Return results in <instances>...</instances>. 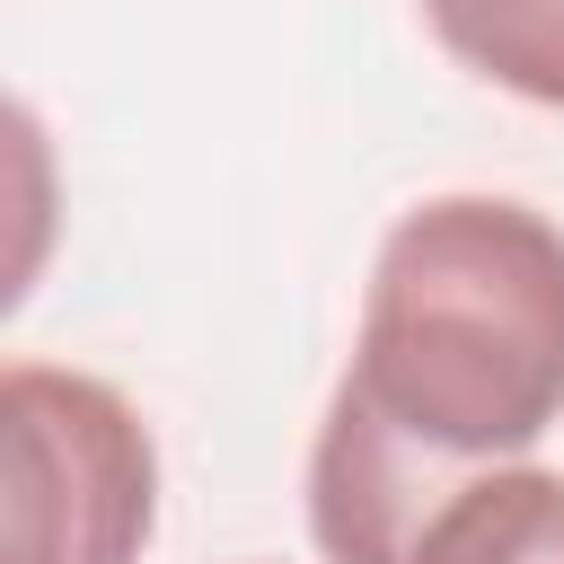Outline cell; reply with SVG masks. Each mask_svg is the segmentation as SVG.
Wrapping results in <instances>:
<instances>
[{
  "label": "cell",
  "mask_w": 564,
  "mask_h": 564,
  "mask_svg": "<svg viewBox=\"0 0 564 564\" xmlns=\"http://www.w3.org/2000/svg\"><path fill=\"white\" fill-rule=\"evenodd\" d=\"M564 423V229L511 194L414 203L370 264L352 370L308 449L326 564H405L423 511Z\"/></svg>",
  "instance_id": "6da1fadb"
},
{
  "label": "cell",
  "mask_w": 564,
  "mask_h": 564,
  "mask_svg": "<svg viewBox=\"0 0 564 564\" xmlns=\"http://www.w3.org/2000/svg\"><path fill=\"white\" fill-rule=\"evenodd\" d=\"M9 423V564H141L159 529V449L141 414L53 361L0 370Z\"/></svg>",
  "instance_id": "7a4b0ae2"
},
{
  "label": "cell",
  "mask_w": 564,
  "mask_h": 564,
  "mask_svg": "<svg viewBox=\"0 0 564 564\" xmlns=\"http://www.w3.org/2000/svg\"><path fill=\"white\" fill-rule=\"evenodd\" d=\"M405 564H564V476L529 458L458 476L405 538Z\"/></svg>",
  "instance_id": "3957f363"
},
{
  "label": "cell",
  "mask_w": 564,
  "mask_h": 564,
  "mask_svg": "<svg viewBox=\"0 0 564 564\" xmlns=\"http://www.w3.org/2000/svg\"><path fill=\"white\" fill-rule=\"evenodd\" d=\"M423 18L458 70L564 115V0H423Z\"/></svg>",
  "instance_id": "277c9868"
}]
</instances>
